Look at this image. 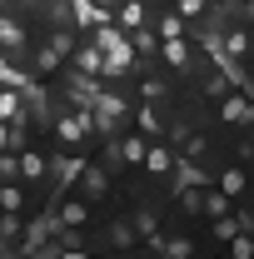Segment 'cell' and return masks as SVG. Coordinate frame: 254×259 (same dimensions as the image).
<instances>
[{
  "instance_id": "d6986e66",
  "label": "cell",
  "mask_w": 254,
  "mask_h": 259,
  "mask_svg": "<svg viewBox=\"0 0 254 259\" xmlns=\"http://www.w3.org/2000/svg\"><path fill=\"white\" fill-rule=\"evenodd\" d=\"M110 244H115V249H140L135 220H115V225H110Z\"/></svg>"
},
{
  "instance_id": "7c38bea8",
  "label": "cell",
  "mask_w": 254,
  "mask_h": 259,
  "mask_svg": "<svg viewBox=\"0 0 254 259\" xmlns=\"http://www.w3.org/2000/svg\"><path fill=\"white\" fill-rule=\"evenodd\" d=\"M25 180H0V209L5 214H25Z\"/></svg>"
},
{
  "instance_id": "5bb4252c",
  "label": "cell",
  "mask_w": 254,
  "mask_h": 259,
  "mask_svg": "<svg viewBox=\"0 0 254 259\" xmlns=\"http://www.w3.org/2000/svg\"><path fill=\"white\" fill-rule=\"evenodd\" d=\"M155 25H159V40H194V35H190V20H185L180 10H164Z\"/></svg>"
},
{
  "instance_id": "3957f363",
  "label": "cell",
  "mask_w": 254,
  "mask_h": 259,
  "mask_svg": "<svg viewBox=\"0 0 254 259\" xmlns=\"http://www.w3.org/2000/svg\"><path fill=\"white\" fill-rule=\"evenodd\" d=\"M215 45H220L224 60H234V65H244V60L254 55V35L244 30V25H229L224 35H215Z\"/></svg>"
},
{
  "instance_id": "7402d4cb",
  "label": "cell",
  "mask_w": 254,
  "mask_h": 259,
  "mask_svg": "<svg viewBox=\"0 0 254 259\" xmlns=\"http://www.w3.org/2000/svg\"><path fill=\"white\" fill-rule=\"evenodd\" d=\"M224 244H229V254H234V259H254V229H239V234H229Z\"/></svg>"
},
{
  "instance_id": "9c48e42d",
  "label": "cell",
  "mask_w": 254,
  "mask_h": 259,
  "mask_svg": "<svg viewBox=\"0 0 254 259\" xmlns=\"http://www.w3.org/2000/svg\"><path fill=\"white\" fill-rule=\"evenodd\" d=\"M155 55L170 65V70H185V65H190V55H194V40H159Z\"/></svg>"
},
{
  "instance_id": "ac0fdd59",
  "label": "cell",
  "mask_w": 254,
  "mask_h": 259,
  "mask_svg": "<svg viewBox=\"0 0 254 259\" xmlns=\"http://www.w3.org/2000/svg\"><path fill=\"white\" fill-rule=\"evenodd\" d=\"M145 145H150L145 135H120L115 150H120V160H125V164H145Z\"/></svg>"
},
{
  "instance_id": "484cf974",
  "label": "cell",
  "mask_w": 254,
  "mask_h": 259,
  "mask_svg": "<svg viewBox=\"0 0 254 259\" xmlns=\"http://www.w3.org/2000/svg\"><path fill=\"white\" fill-rule=\"evenodd\" d=\"M15 5H20V10H40L45 0H15Z\"/></svg>"
},
{
  "instance_id": "cb8c5ba5",
  "label": "cell",
  "mask_w": 254,
  "mask_h": 259,
  "mask_svg": "<svg viewBox=\"0 0 254 259\" xmlns=\"http://www.w3.org/2000/svg\"><path fill=\"white\" fill-rule=\"evenodd\" d=\"M159 254H170V259H190L194 254V239H164V249Z\"/></svg>"
},
{
  "instance_id": "ba28073f",
  "label": "cell",
  "mask_w": 254,
  "mask_h": 259,
  "mask_svg": "<svg viewBox=\"0 0 254 259\" xmlns=\"http://www.w3.org/2000/svg\"><path fill=\"white\" fill-rule=\"evenodd\" d=\"M0 120H5V125L25 120V90H20V85H0ZM25 125H30V120H25Z\"/></svg>"
},
{
  "instance_id": "5b68a950",
  "label": "cell",
  "mask_w": 254,
  "mask_h": 259,
  "mask_svg": "<svg viewBox=\"0 0 254 259\" xmlns=\"http://www.w3.org/2000/svg\"><path fill=\"white\" fill-rule=\"evenodd\" d=\"M15 164H20V180H25V185H35V180H45V175H50L45 150H35V145H20V150H15Z\"/></svg>"
},
{
  "instance_id": "6da1fadb",
  "label": "cell",
  "mask_w": 254,
  "mask_h": 259,
  "mask_svg": "<svg viewBox=\"0 0 254 259\" xmlns=\"http://www.w3.org/2000/svg\"><path fill=\"white\" fill-rule=\"evenodd\" d=\"M220 120L229 130H249L254 125V90H244V85L224 90V95H220Z\"/></svg>"
},
{
  "instance_id": "30bf717a",
  "label": "cell",
  "mask_w": 254,
  "mask_h": 259,
  "mask_svg": "<svg viewBox=\"0 0 254 259\" xmlns=\"http://www.w3.org/2000/svg\"><path fill=\"white\" fill-rule=\"evenodd\" d=\"M135 125H140L145 140H164V120H159V110L150 105V100H140V105H135Z\"/></svg>"
},
{
  "instance_id": "8fae6325",
  "label": "cell",
  "mask_w": 254,
  "mask_h": 259,
  "mask_svg": "<svg viewBox=\"0 0 254 259\" xmlns=\"http://www.w3.org/2000/svg\"><path fill=\"white\" fill-rule=\"evenodd\" d=\"M145 169L164 180V175L175 169V150H170V145H159V140H150V145H145Z\"/></svg>"
},
{
  "instance_id": "e0dca14e",
  "label": "cell",
  "mask_w": 254,
  "mask_h": 259,
  "mask_svg": "<svg viewBox=\"0 0 254 259\" xmlns=\"http://www.w3.org/2000/svg\"><path fill=\"white\" fill-rule=\"evenodd\" d=\"M140 25H150L145 0H125V5H120V30H140Z\"/></svg>"
},
{
  "instance_id": "2e32d148",
  "label": "cell",
  "mask_w": 254,
  "mask_h": 259,
  "mask_svg": "<svg viewBox=\"0 0 254 259\" xmlns=\"http://www.w3.org/2000/svg\"><path fill=\"white\" fill-rule=\"evenodd\" d=\"M45 45H50V50H55L60 60H70V55H75V25H50Z\"/></svg>"
},
{
  "instance_id": "52a82bcc",
  "label": "cell",
  "mask_w": 254,
  "mask_h": 259,
  "mask_svg": "<svg viewBox=\"0 0 254 259\" xmlns=\"http://www.w3.org/2000/svg\"><path fill=\"white\" fill-rule=\"evenodd\" d=\"M70 65H75V75H85V80H100V65H105V50H100L95 40H90V45H75Z\"/></svg>"
},
{
  "instance_id": "603a6c76",
  "label": "cell",
  "mask_w": 254,
  "mask_h": 259,
  "mask_svg": "<svg viewBox=\"0 0 254 259\" xmlns=\"http://www.w3.org/2000/svg\"><path fill=\"white\" fill-rule=\"evenodd\" d=\"M175 10H180L185 20H204V15H209V0H180Z\"/></svg>"
},
{
  "instance_id": "7a4b0ae2",
  "label": "cell",
  "mask_w": 254,
  "mask_h": 259,
  "mask_svg": "<svg viewBox=\"0 0 254 259\" xmlns=\"http://www.w3.org/2000/svg\"><path fill=\"white\" fill-rule=\"evenodd\" d=\"M55 220H60V234H70V229L80 234V229L90 225V199L85 194H60L55 199Z\"/></svg>"
},
{
  "instance_id": "ffe728a7",
  "label": "cell",
  "mask_w": 254,
  "mask_h": 259,
  "mask_svg": "<svg viewBox=\"0 0 254 259\" xmlns=\"http://www.w3.org/2000/svg\"><path fill=\"white\" fill-rule=\"evenodd\" d=\"M229 209H234V199H229L224 190H204V209H199V214H209V220H220V214H229Z\"/></svg>"
},
{
  "instance_id": "4fadbf2b",
  "label": "cell",
  "mask_w": 254,
  "mask_h": 259,
  "mask_svg": "<svg viewBox=\"0 0 254 259\" xmlns=\"http://www.w3.org/2000/svg\"><path fill=\"white\" fill-rule=\"evenodd\" d=\"M60 65H65V60L55 55V50H50V45H40V50L30 55V70H25V75H30V80H50Z\"/></svg>"
},
{
  "instance_id": "8992f818",
  "label": "cell",
  "mask_w": 254,
  "mask_h": 259,
  "mask_svg": "<svg viewBox=\"0 0 254 259\" xmlns=\"http://www.w3.org/2000/svg\"><path fill=\"white\" fill-rule=\"evenodd\" d=\"M75 185H80L85 199H105V194H110V169H105V164H85Z\"/></svg>"
},
{
  "instance_id": "4316f807",
  "label": "cell",
  "mask_w": 254,
  "mask_h": 259,
  "mask_svg": "<svg viewBox=\"0 0 254 259\" xmlns=\"http://www.w3.org/2000/svg\"><path fill=\"white\" fill-rule=\"evenodd\" d=\"M209 5H224V10H239V0H209Z\"/></svg>"
},
{
  "instance_id": "d4e9b609",
  "label": "cell",
  "mask_w": 254,
  "mask_h": 259,
  "mask_svg": "<svg viewBox=\"0 0 254 259\" xmlns=\"http://www.w3.org/2000/svg\"><path fill=\"white\" fill-rule=\"evenodd\" d=\"M140 100H150V105H155V100H164V85H159L155 75H145V80H140Z\"/></svg>"
},
{
  "instance_id": "277c9868",
  "label": "cell",
  "mask_w": 254,
  "mask_h": 259,
  "mask_svg": "<svg viewBox=\"0 0 254 259\" xmlns=\"http://www.w3.org/2000/svg\"><path fill=\"white\" fill-rule=\"evenodd\" d=\"M0 50L5 55H25L30 50V35H25V20L20 15H0Z\"/></svg>"
},
{
  "instance_id": "9a60e30c",
  "label": "cell",
  "mask_w": 254,
  "mask_h": 259,
  "mask_svg": "<svg viewBox=\"0 0 254 259\" xmlns=\"http://www.w3.org/2000/svg\"><path fill=\"white\" fill-rule=\"evenodd\" d=\"M215 185H220L229 199H244V194H249V175H244L239 164H229V169H220V180H215Z\"/></svg>"
},
{
  "instance_id": "44dd1931",
  "label": "cell",
  "mask_w": 254,
  "mask_h": 259,
  "mask_svg": "<svg viewBox=\"0 0 254 259\" xmlns=\"http://www.w3.org/2000/svg\"><path fill=\"white\" fill-rule=\"evenodd\" d=\"M125 35H130V45H135V55H140V60H145V55H155V50H159V40L150 35V25H140V30H125Z\"/></svg>"
}]
</instances>
